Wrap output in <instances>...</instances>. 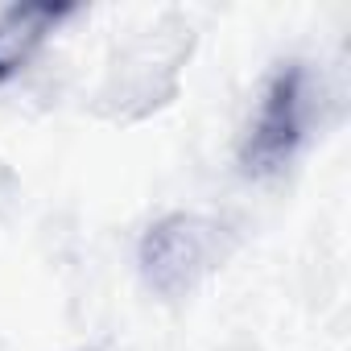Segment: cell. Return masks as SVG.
I'll return each mask as SVG.
<instances>
[{"label": "cell", "mask_w": 351, "mask_h": 351, "mask_svg": "<svg viewBox=\"0 0 351 351\" xmlns=\"http://www.w3.org/2000/svg\"><path fill=\"white\" fill-rule=\"evenodd\" d=\"M228 252V232L203 215H165L141 236V277L161 298H186Z\"/></svg>", "instance_id": "cell-1"}, {"label": "cell", "mask_w": 351, "mask_h": 351, "mask_svg": "<svg viewBox=\"0 0 351 351\" xmlns=\"http://www.w3.org/2000/svg\"><path fill=\"white\" fill-rule=\"evenodd\" d=\"M306 108H310V91H306V66L302 62H285L256 108V120L248 124V136L240 145V165L252 178H269V173L285 169L289 157L298 153L302 136H306Z\"/></svg>", "instance_id": "cell-2"}, {"label": "cell", "mask_w": 351, "mask_h": 351, "mask_svg": "<svg viewBox=\"0 0 351 351\" xmlns=\"http://www.w3.org/2000/svg\"><path fill=\"white\" fill-rule=\"evenodd\" d=\"M71 13L75 5H50V0H29V5H13L0 13V83L25 71V62Z\"/></svg>", "instance_id": "cell-3"}]
</instances>
